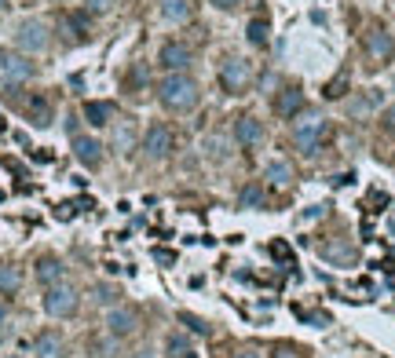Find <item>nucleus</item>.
Wrapping results in <instances>:
<instances>
[{"mask_svg": "<svg viewBox=\"0 0 395 358\" xmlns=\"http://www.w3.org/2000/svg\"><path fill=\"white\" fill-rule=\"evenodd\" d=\"M158 99H161V106H169V110H191V106L198 103V84H194V77H187V74H169V77L161 81V88H158Z\"/></svg>", "mask_w": 395, "mask_h": 358, "instance_id": "f257e3e1", "label": "nucleus"}, {"mask_svg": "<svg viewBox=\"0 0 395 358\" xmlns=\"http://www.w3.org/2000/svg\"><path fill=\"white\" fill-rule=\"evenodd\" d=\"M41 307H44V314H51V318H70V314L77 311V289H70V285H63V282L48 285Z\"/></svg>", "mask_w": 395, "mask_h": 358, "instance_id": "f03ea898", "label": "nucleus"}, {"mask_svg": "<svg viewBox=\"0 0 395 358\" xmlns=\"http://www.w3.org/2000/svg\"><path fill=\"white\" fill-rule=\"evenodd\" d=\"M29 77H34V62H29L26 55H19V51H4V48H0V84L15 88V84H22Z\"/></svg>", "mask_w": 395, "mask_h": 358, "instance_id": "7ed1b4c3", "label": "nucleus"}, {"mask_svg": "<svg viewBox=\"0 0 395 358\" xmlns=\"http://www.w3.org/2000/svg\"><path fill=\"white\" fill-rule=\"evenodd\" d=\"M326 132H329V124H326V117H311V121H300L296 124V132H293V139H296V146H300V154H319L322 150V143H326Z\"/></svg>", "mask_w": 395, "mask_h": 358, "instance_id": "20e7f679", "label": "nucleus"}, {"mask_svg": "<svg viewBox=\"0 0 395 358\" xmlns=\"http://www.w3.org/2000/svg\"><path fill=\"white\" fill-rule=\"evenodd\" d=\"M253 81V70H249V62H241V59H227L224 66H220V88L227 95H241L249 88Z\"/></svg>", "mask_w": 395, "mask_h": 358, "instance_id": "39448f33", "label": "nucleus"}, {"mask_svg": "<svg viewBox=\"0 0 395 358\" xmlns=\"http://www.w3.org/2000/svg\"><path fill=\"white\" fill-rule=\"evenodd\" d=\"M15 41H19L22 51H44V48H48V22L26 19V22L15 29Z\"/></svg>", "mask_w": 395, "mask_h": 358, "instance_id": "423d86ee", "label": "nucleus"}, {"mask_svg": "<svg viewBox=\"0 0 395 358\" xmlns=\"http://www.w3.org/2000/svg\"><path fill=\"white\" fill-rule=\"evenodd\" d=\"M158 62H161L169 74H187V66L194 62V55H191V48H187L184 41H165L161 51H158Z\"/></svg>", "mask_w": 395, "mask_h": 358, "instance_id": "0eeeda50", "label": "nucleus"}, {"mask_svg": "<svg viewBox=\"0 0 395 358\" xmlns=\"http://www.w3.org/2000/svg\"><path fill=\"white\" fill-rule=\"evenodd\" d=\"M143 150H146L150 161H165L172 154V132L165 124H150L146 136H143Z\"/></svg>", "mask_w": 395, "mask_h": 358, "instance_id": "6e6552de", "label": "nucleus"}, {"mask_svg": "<svg viewBox=\"0 0 395 358\" xmlns=\"http://www.w3.org/2000/svg\"><path fill=\"white\" fill-rule=\"evenodd\" d=\"M74 157L84 169H99L103 165V143L96 136H74Z\"/></svg>", "mask_w": 395, "mask_h": 358, "instance_id": "1a4fd4ad", "label": "nucleus"}, {"mask_svg": "<svg viewBox=\"0 0 395 358\" xmlns=\"http://www.w3.org/2000/svg\"><path fill=\"white\" fill-rule=\"evenodd\" d=\"M136 311L132 307H114L110 314H106V333L110 337H117V340H125V337H132L136 333Z\"/></svg>", "mask_w": 395, "mask_h": 358, "instance_id": "9d476101", "label": "nucleus"}, {"mask_svg": "<svg viewBox=\"0 0 395 358\" xmlns=\"http://www.w3.org/2000/svg\"><path fill=\"white\" fill-rule=\"evenodd\" d=\"M234 139H238V146H246V150H253L260 139H264V124L256 121V117H238L234 121Z\"/></svg>", "mask_w": 395, "mask_h": 358, "instance_id": "9b49d317", "label": "nucleus"}, {"mask_svg": "<svg viewBox=\"0 0 395 358\" xmlns=\"http://www.w3.org/2000/svg\"><path fill=\"white\" fill-rule=\"evenodd\" d=\"M63 274H66V267H63V259L59 256H41L37 259V282L48 289V285H59L63 282Z\"/></svg>", "mask_w": 395, "mask_h": 358, "instance_id": "f8f14e48", "label": "nucleus"}, {"mask_svg": "<svg viewBox=\"0 0 395 358\" xmlns=\"http://www.w3.org/2000/svg\"><path fill=\"white\" fill-rule=\"evenodd\" d=\"M34 354L37 358H63L66 354V344H63V337H59V333H41L37 340H34Z\"/></svg>", "mask_w": 395, "mask_h": 358, "instance_id": "ddd939ff", "label": "nucleus"}, {"mask_svg": "<svg viewBox=\"0 0 395 358\" xmlns=\"http://www.w3.org/2000/svg\"><path fill=\"white\" fill-rule=\"evenodd\" d=\"M264 179H267L271 187H289V183H293V165H289L286 157H271L267 169H264Z\"/></svg>", "mask_w": 395, "mask_h": 358, "instance_id": "4468645a", "label": "nucleus"}, {"mask_svg": "<svg viewBox=\"0 0 395 358\" xmlns=\"http://www.w3.org/2000/svg\"><path fill=\"white\" fill-rule=\"evenodd\" d=\"M275 110H279V117L282 121H289V117H296L300 110H304V91L300 88H286L279 99H275Z\"/></svg>", "mask_w": 395, "mask_h": 358, "instance_id": "2eb2a0df", "label": "nucleus"}, {"mask_svg": "<svg viewBox=\"0 0 395 358\" xmlns=\"http://www.w3.org/2000/svg\"><path fill=\"white\" fill-rule=\"evenodd\" d=\"M366 51H370L374 59H391V55H395V37L384 34V29H377V34L366 37Z\"/></svg>", "mask_w": 395, "mask_h": 358, "instance_id": "dca6fc26", "label": "nucleus"}, {"mask_svg": "<svg viewBox=\"0 0 395 358\" xmlns=\"http://www.w3.org/2000/svg\"><path fill=\"white\" fill-rule=\"evenodd\" d=\"M26 114H29V121H34L37 128L51 124V103L44 99V95H29V99H26Z\"/></svg>", "mask_w": 395, "mask_h": 358, "instance_id": "f3484780", "label": "nucleus"}, {"mask_svg": "<svg viewBox=\"0 0 395 358\" xmlns=\"http://www.w3.org/2000/svg\"><path fill=\"white\" fill-rule=\"evenodd\" d=\"M165 354H169V358H198L194 344H191L184 333H172V337H165Z\"/></svg>", "mask_w": 395, "mask_h": 358, "instance_id": "a211bd4d", "label": "nucleus"}, {"mask_svg": "<svg viewBox=\"0 0 395 358\" xmlns=\"http://www.w3.org/2000/svg\"><path fill=\"white\" fill-rule=\"evenodd\" d=\"M110 117H114V106L110 103H84V121L88 124H96V128H106L110 124Z\"/></svg>", "mask_w": 395, "mask_h": 358, "instance_id": "6ab92c4d", "label": "nucleus"}, {"mask_svg": "<svg viewBox=\"0 0 395 358\" xmlns=\"http://www.w3.org/2000/svg\"><path fill=\"white\" fill-rule=\"evenodd\" d=\"M161 19L165 22H187L191 19V0H161Z\"/></svg>", "mask_w": 395, "mask_h": 358, "instance_id": "aec40b11", "label": "nucleus"}, {"mask_svg": "<svg viewBox=\"0 0 395 358\" xmlns=\"http://www.w3.org/2000/svg\"><path fill=\"white\" fill-rule=\"evenodd\" d=\"M246 41H249L253 48H267V41H271V26H267V19H249V26H246Z\"/></svg>", "mask_w": 395, "mask_h": 358, "instance_id": "412c9836", "label": "nucleus"}, {"mask_svg": "<svg viewBox=\"0 0 395 358\" xmlns=\"http://www.w3.org/2000/svg\"><path fill=\"white\" fill-rule=\"evenodd\" d=\"M22 289V271L15 264H0V292H19Z\"/></svg>", "mask_w": 395, "mask_h": 358, "instance_id": "4be33fe9", "label": "nucleus"}, {"mask_svg": "<svg viewBox=\"0 0 395 358\" xmlns=\"http://www.w3.org/2000/svg\"><path fill=\"white\" fill-rule=\"evenodd\" d=\"M322 256L329 259V264H355V252L348 245H326Z\"/></svg>", "mask_w": 395, "mask_h": 358, "instance_id": "5701e85b", "label": "nucleus"}, {"mask_svg": "<svg viewBox=\"0 0 395 358\" xmlns=\"http://www.w3.org/2000/svg\"><path fill=\"white\" fill-rule=\"evenodd\" d=\"M241 205H246V209H260V205H264V187H260V183H249L246 190H241Z\"/></svg>", "mask_w": 395, "mask_h": 358, "instance_id": "b1692460", "label": "nucleus"}, {"mask_svg": "<svg viewBox=\"0 0 395 358\" xmlns=\"http://www.w3.org/2000/svg\"><path fill=\"white\" fill-rule=\"evenodd\" d=\"M179 322H184V325H187L191 333H198V337H209V333H212V329H209V325H205L201 318H194V314H187V311L179 314Z\"/></svg>", "mask_w": 395, "mask_h": 358, "instance_id": "393cba45", "label": "nucleus"}, {"mask_svg": "<svg viewBox=\"0 0 395 358\" xmlns=\"http://www.w3.org/2000/svg\"><path fill=\"white\" fill-rule=\"evenodd\" d=\"M381 124H384V132H388V136H395V103L381 114Z\"/></svg>", "mask_w": 395, "mask_h": 358, "instance_id": "a878e982", "label": "nucleus"}, {"mask_svg": "<svg viewBox=\"0 0 395 358\" xmlns=\"http://www.w3.org/2000/svg\"><path fill=\"white\" fill-rule=\"evenodd\" d=\"M326 209H329V205H322V202H319V205H308L304 219H322V216H326Z\"/></svg>", "mask_w": 395, "mask_h": 358, "instance_id": "bb28decb", "label": "nucleus"}, {"mask_svg": "<svg viewBox=\"0 0 395 358\" xmlns=\"http://www.w3.org/2000/svg\"><path fill=\"white\" fill-rule=\"evenodd\" d=\"M96 300H99V304H110V300H114V289L99 285V289H96Z\"/></svg>", "mask_w": 395, "mask_h": 358, "instance_id": "cd10ccee", "label": "nucleus"}, {"mask_svg": "<svg viewBox=\"0 0 395 358\" xmlns=\"http://www.w3.org/2000/svg\"><path fill=\"white\" fill-rule=\"evenodd\" d=\"M275 358H304V354H300L296 347H279V351H275Z\"/></svg>", "mask_w": 395, "mask_h": 358, "instance_id": "c85d7f7f", "label": "nucleus"}, {"mask_svg": "<svg viewBox=\"0 0 395 358\" xmlns=\"http://www.w3.org/2000/svg\"><path fill=\"white\" fill-rule=\"evenodd\" d=\"M209 4H212V8H220V11H231L238 0H209Z\"/></svg>", "mask_w": 395, "mask_h": 358, "instance_id": "c756f323", "label": "nucleus"}, {"mask_svg": "<svg viewBox=\"0 0 395 358\" xmlns=\"http://www.w3.org/2000/svg\"><path fill=\"white\" fill-rule=\"evenodd\" d=\"M55 216H59V219H70V216H74V205H59Z\"/></svg>", "mask_w": 395, "mask_h": 358, "instance_id": "7c9ffc66", "label": "nucleus"}, {"mask_svg": "<svg viewBox=\"0 0 395 358\" xmlns=\"http://www.w3.org/2000/svg\"><path fill=\"white\" fill-rule=\"evenodd\" d=\"M154 259H158V264H172V252H165V249H154Z\"/></svg>", "mask_w": 395, "mask_h": 358, "instance_id": "2f4dec72", "label": "nucleus"}, {"mask_svg": "<svg viewBox=\"0 0 395 358\" xmlns=\"http://www.w3.org/2000/svg\"><path fill=\"white\" fill-rule=\"evenodd\" d=\"M238 358H264V351H256V347H246V351H241Z\"/></svg>", "mask_w": 395, "mask_h": 358, "instance_id": "473e14b6", "label": "nucleus"}, {"mask_svg": "<svg viewBox=\"0 0 395 358\" xmlns=\"http://www.w3.org/2000/svg\"><path fill=\"white\" fill-rule=\"evenodd\" d=\"M271 252H275L279 259H289V249H286V245H275V249H271Z\"/></svg>", "mask_w": 395, "mask_h": 358, "instance_id": "72a5a7b5", "label": "nucleus"}, {"mask_svg": "<svg viewBox=\"0 0 395 358\" xmlns=\"http://www.w3.org/2000/svg\"><path fill=\"white\" fill-rule=\"evenodd\" d=\"M88 8H92V11H103V8H106V0H88Z\"/></svg>", "mask_w": 395, "mask_h": 358, "instance_id": "f704fd0d", "label": "nucleus"}, {"mask_svg": "<svg viewBox=\"0 0 395 358\" xmlns=\"http://www.w3.org/2000/svg\"><path fill=\"white\" fill-rule=\"evenodd\" d=\"M4 322H8V304L0 300V325H4Z\"/></svg>", "mask_w": 395, "mask_h": 358, "instance_id": "c9c22d12", "label": "nucleus"}, {"mask_svg": "<svg viewBox=\"0 0 395 358\" xmlns=\"http://www.w3.org/2000/svg\"><path fill=\"white\" fill-rule=\"evenodd\" d=\"M132 358H154V351H139V354H132Z\"/></svg>", "mask_w": 395, "mask_h": 358, "instance_id": "e433bc0d", "label": "nucleus"}, {"mask_svg": "<svg viewBox=\"0 0 395 358\" xmlns=\"http://www.w3.org/2000/svg\"><path fill=\"white\" fill-rule=\"evenodd\" d=\"M11 8V0H0V11H8Z\"/></svg>", "mask_w": 395, "mask_h": 358, "instance_id": "4c0bfd02", "label": "nucleus"}, {"mask_svg": "<svg viewBox=\"0 0 395 358\" xmlns=\"http://www.w3.org/2000/svg\"><path fill=\"white\" fill-rule=\"evenodd\" d=\"M8 358H22V354H8Z\"/></svg>", "mask_w": 395, "mask_h": 358, "instance_id": "58836bf2", "label": "nucleus"}, {"mask_svg": "<svg viewBox=\"0 0 395 358\" xmlns=\"http://www.w3.org/2000/svg\"><path fill=\"white\" fill-rule=\"evenodd\" d=\"M0 128H4V117H0Z\"/></svg>", "mask_w": 395, "mask_h": 358, "instance_id": "ea45409f", "label": "nucleus"}]
</instances>
